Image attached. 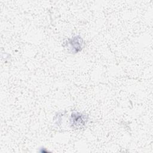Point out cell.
Segmentation results:
<instances>
[{"instance_id":"6da1fadb","label":"cell","mask_w":153,"mask_h":153,"mask_svg":"<svg viewBox=\"0 0 153 153\" xmlns=\"http://www.w3.org/2000/svg\"><path fill=\"white\" fill-rule=\"evenodd\" d=\"M69 51L75 54L82 50L84 47V41L79 36H75L69 38L66 44Z\"/></svg>"},{"instance_id":"7a4b0ae2","label":"cell","mask_w":153,"mask_h":153,"mask_svg":"<svg viewBox=\"0 0 153 153\" xmlns=\"http://www.w3.org/2000/svg\"><path fill=\"white\" fill-rule=\"evenodd\" d=\"M71 124L73 127L81 128L84 126L88 121L87 116L78 112H74L71 115Z\"/></svg>"}]
</instances>
